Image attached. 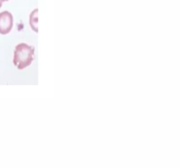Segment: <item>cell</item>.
Here are the masks:
<instances>
[{
  "instance_id": "cell-1",
  "label": "cell",
  "mask_w": 180,
  "mask_h": 168,
  "mask_svg": "<svg viewBox=\"0 0 180 168\" xmlns=\"http://www.w3.org/2000/svg\"><path fill=\"white\" fill-rule=\"evenodd\" d=\"M34 48L26 43H20L16 46L14 51L13 64L19 70H22L28 66L33 61Z\"/></svg>"
},
{
  "instance_id": "cell-2",
  "label": "cell",
  "mask_w": 180,
  "mask_h": 168,
  "mask_svg": "<svg viewBox=\"0 0 180 168\" xmlns=\"http://www.w3.org/2000/svg\"><path fill=\"white\" fill-rule=\"evenodd\" d=\"M13 26V18L9 12L0 13V34L6 35L9 33Z\"/></svg>"
},
{
  "instance_id": "cell-3",
  "label": "cell",
  "mask_w": 180,
  "mask_h": 168,
  "mask_svg": "<svg viewBox=\"0 0 180 168\" xmlns=\"http://www.w3.org/2000/svg\"><path fill=\"white\" fill-rule=\"evenodd\" d=\"M38 9H35L30 15V26L32 30L34 32H38V19H37Z\"/></svg>"
},
{
  "instance_id": "cell-4",
  "label": "cell",
  "mask_w": 180,
  "mask_h": 168,
  "mask_svg": "<svg viewBox=\"0 0 180 168\" xmlns=\"http://www.w3.org/2000/svg\"><path fill=\"white\" fill-rule=\"evenodd\" d=\"M5 1H8V0H0V8H1V6H2V4L5 2Z\"/></svg>"
}]
</instances>
